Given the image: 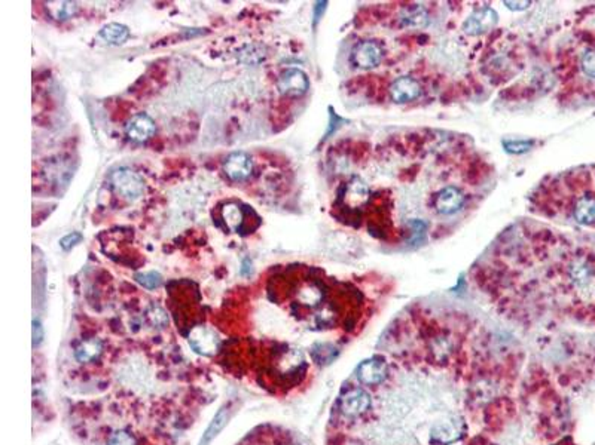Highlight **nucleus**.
Returning <instances> with one entry per match:
<instances>
[{
  "instance_id": "nucleus-16",
  "label": "nucleus",
  "mask_w": 595,
  "mask_h": 445,
  "mask_svg": "<svg viewBox=\"0 0 595 445\" xmlns=\"http://www.w3.org/2000/svg\"><path fill=\"white\" fill-rule=\"evenodd\" d=\"M579 69L583 76L595 79V46H588L579 57Z\"/></svg>"
},
{
  "instance_id": "nucleus-20",
  "label": "nucleus",
  "mask_w": 595,
  "mask_h": 445,
  "mask_svg": "<svg viewBox=\"0 0 595 445\" xmlns=\"http://www.w3.org/2000/svg\"><path fill=\"white\" fill-rule=\"evenodd\" d=\"M108 445H135L134 437H131L128 432L118 430L110 435Z\"/></svg>"
},
{
  "instance_id": "nucleus-21",
  "label": "nucleus",
  "mask_w": 595,
  "mask_h": 445,
  "mask_svg": "<svg viewBox=\"0 0 595 445\" xmlns=\"http://www.w3.org/2000/svg\"><path fill=\"white\" fill-rule=\"evenodd\" d=\"M148 316H149L151 322L155 325H158V326H164L167 322H169V317H167L165 312L158 306L151 307L149 312H148Z\"/></svg>"
},
{
  "instance_id": "nucleus-22",
  "label": "nucleus",
  "mask_w": 595,
  "mask_h": 445,
  "mask_svg": "<svg viewBox=\"0 0 595 445\" xmlns=\"http://www.w3.org/2000/svg\"><path fill=\"white\" fill-rule=\"evenodd\" d=\"M82 241V235L81 233H76V232H73V233H69V235H66L65 238H62L61 241H60V245H61V248L62 250H70V248H73L76 245V243H79Z\"/></svg>"
},
{
  "instance_id": "nucleus-3",
  "label": "nucleus",
  "mask_w": 595,
  "mask_h": 445,
  "mask_svg": "<svg viewBox=\"0 0 595 445\" xmlns=\"http://www.w3.org/2000/svg\"><path fill=\"white\" fill-rule=\"evenodd\" d=\"M110 183L115 192L128 202H134L143 196V178L130 168H118L117 171H113L110 175Z\"/></svg>"
},
{
  "instance_id": "nucleus-7",
  "label": "nucleus",
  "mask_w": 595,
  "mask_h": 445,
  "mask_svg": "<svg viewBox=\"0 0 595 445\" xmlns=\"http://www.w3.org/2000/svg\"><path fill=\"white\" fill-rule=\"evenodd\" d=\"M125 134L135 143H144L155 134V122L151 116L139 113L133 116L125 125Z\"/></svg>"
},
{
  "instance_id": "nucleus-6",
  "label": "nucleus",
  "mask_w": 595,
  "mask_h": 445,
  "mask_svg": "<svg viewBox=\"0 0 595 445\" xmlns=\"http://www.w3.org/2000/svg\"><path fill=\"white\" fill-rule=\"evenodd\" d=\"M371 405V396L363 389H351L340 399V408L346 416L356 417L363 415Z\"/></svg>"
},
{
  "instance_id": "nucleus-11",
  "label": "nucleus",
  "mask_w": 595,
  "mask_h": 445,
  "mask_svg": "<svg viewBox=\"0 0 595 445\" xmlns=\"http://www.w3.org/2000/svg\"><path fill=\"white\" fill-rule=\"evenodd\" d=\"M101 352H103V343L99 340V338L92 337V338H88V340H83L76 347L75 356L79 363L87 364L99 359Z\"/></svg>"
},
{
  "instance_id": "nucleus-14",
  "label": "nucleus",
  "mask_w": 595,
  "mask_h": 445,
  "mask_svg": "<svg viewBox=\"0 0 595 445\" xmlns=\"http://www.w3.org/2000/svg\"><path fill=\"white\" fill-rule=\"evenodd\" d=\"M222 217L226 227L231 232H240L244 222V214L243 209L240 208L237 204H228L222 209Z\"/></svg>"
},
{
  "instance_id": "nucleus-9",
  "label": "nucleus",
  "mask_w": 595,
  "mask_h": 445,
  "mask_svg": "<svg viewBox=\"0 0 595 445\" xmlns=\"http://www.w3.org/2000/svg\"><path fill=\"white\" fill-rule=\"evenodd\" d=\"M190 344L194 351L203 355H212L216 352L219 346V338L215 331L208 330L206 326H195L190 334Z\"/></svg>"
},
{
  "instance_id": "nucleus-8",
  "label": "nucleus",
  "mask_w": 595,
  "mask_h": 445,
  "mask_svg": "<svg viewBox=\"0 0 595 445\" xmlns=\"http://www.w3.org/2000/svg\"><path fill=\"white\" fill-rule=\"evenodd\" d=\"M385 376H387V365H385L384 359L381 358H372L368 359V361H363L358 369L359 380L363 385L368 386L383 383Z\"/></svg>"
},
{
  "instance_id": "nucleus-5",
  "label": "nucleus",
  "mask_w": 595,
  "mask_h": 445,
  "mask_svg": "<svg viewBox=\"0 0 595 445\" xmlns=\"http://www.w3.org/2000/svg\"><path fill=\"white\" fill-rule=\"evenodd\" d=\"M224 171L233 182H243L253 171L252 159L244 152H234L225 159Z\"/></svg>"
},
{
  "instance_id": "nucleus-2",
  "label": "nucleus",
  "mask_w": 595,
  "mask_h": 445,
  "mask_svg": "<svg viewBox=\"0 0 595 445\" xmlns=\"http://www.w3.org/2000/svg\"><path fill=\"white\" fill-rule=\"evenodd\" d=\"M356 23L378 51L377 67L350 80V89L369 104L399 78L419 83L426 104H454L505 87L515 73L521 40L497 27L489 3L369 5Z\"/></svg>"
},
{
  "instance_id": "nucleus-15",
  "label": "nucleus",
  "mask_w": 595,
  "mask_h": 445,
  "mask_svg": "<svg viewBox=\"0 0 595 445\" xmlns=\"http://www.w3.org/2000/svg\"><path fill=\"white\" fill-rule=\"evenodd\" d=\"M228 419H229V410L228 408L219 410V412L215 416L213 421L210 423V426L207 428V430L204 433V437H203L200 445H207L208 442H210L217 435V433L224 429V426L226 425Z\"/></svg>"
},
{
  "instance_id": "nucleus-4",
  "label": "nucleus",
  "mask_w": 595,
  "mask_h": 445,
  "mask_svg": "<svg viewBox=\"0 0 595 445\" xmlns=\"http://www.w3.org/2000/svg\"><path fill=\"white\" fill-rule=\"evenodd\" d=\"M278 92L287 98H301L310 89L307 74L299 69H286L280 73L277 80Z\"/></svg>"
},
{
  "instance_id": "nucleus-18",
  "label": "nucleus",
  "mask_w": 595,
  "mask_h": 445,
  "mask_svg": "<svg viewBox=\"0 0 595 445\" xmlns=\"http://www.w3.org/2000/svg\"><path fill=\"white\" fill-rule=\"evenodd\" d=\"M135 281H137L143 288L146 290H155L158 288L162 283V278L158 272H143L135 274Z\"/></svg>"
},
{
  "instance_id": "nucleus-23",
  "label": "nucleus",
  "mask_w": 595,
  "mask_h": 445,
  "mask_svg": "<svg viewBox=\"0 0 595 445\" xmlns=\"http://www.w3.org/2000/svg\"><path fill=\"white\" fill-rule=\"evenodd\" d=\"M42 338H44V328H42L39 321H33V344L39 346Z\"/></svg>"
},
{
  "instance_id": "nucleus-10",
  "label": "nucleus",
  "mask_w": 595,
  "mask_h": 445,
  "mask_svg": "<svg viewBox=\"0 0 595 445\" xmlns=\"http://www.w3.org/2000/svg\"><path fill=\"white\" fill-rule=\"evenodd\" d=\"M432 441L437 444H451L463 437V423L455 419L439 421L432 428Z\"/></svg>"
},
{
  "instance_id": "nucleus-1",
  "label": "nucleus",
  "mask_w": 595,
  "mask_h": 445,
  "mask_svg": "<svg viewBox=\"0 0 595 445\" xmlns=\"http://www.w3.org/2000/svg\"><path fill=\"white\" fill-rule=\"evenodd\" d=\"M338 148L333 217L396 248L454 235L496 182L489 159L469 137L450 131H401Z\"/></svg>"
},
{
  "instance_id": "nucleus-12",
  "label": "nucleus",
  "mask_w": 595,
  "mask_h": 445,
  "mask_svg": "<svg viewBox=\"0 0 595 445\" xmlns=\"http://www.w3.org/2000/svg\"><path fill=\"white\" fill-rule=\"evenodd\" d=\"M100 37L110 45H122L128 40L130 30L124 24L110 23L100 30Z\"/></svg>"
},
{
  "instance_id": "nucleus-19",
  "label": "nucleus",
  "mask_w": 595,
  "mask_h": 445,
  "mask_svg": "<svg viewBox=\"0 0 595 445\" xmlns=\"http://www.w3.org/2000/svg\"><path fill=\"white\" fill-rule=\"evenodd\" d=\"M335 355H337L335 347H332L329 344H319L317 347H315V351H312V356H315L316 361L320 364H328L333 358H335Z\"/></svg>"
},
{
  "instance_id": "nucleus-13",
  "label": "nucleus",
  "mask_w": 595,
  "mask_h": 445,
  "mask_svg": "<svg viewBox=\"0 0 595 445\" xmlns=\"http://www.w3.org/2000/svg\"><path fill=\"white\" fill-rule=\"evenodd\" d=\"M238 60L243 64L258 66L267 57V49L262 45H246L243 49L238 51Z\"/></svg>"
},
{
  "instance_id": "nucleus-17",
  "label": "nucleus",
  "mask_w": 595,
  "mask_h": 445,
  "mask_svg": "<svg viewBox=\"0 0 595 445\" xmlns=\"http://www.w3.org/2000/svg\"><path fill=\"white\" fill-rule=\"evenodd\" d=\"M57 6H49V12L56 19H69L76 14L78 5L73 2H57Z\"/></svg>"
}]
</instances>
